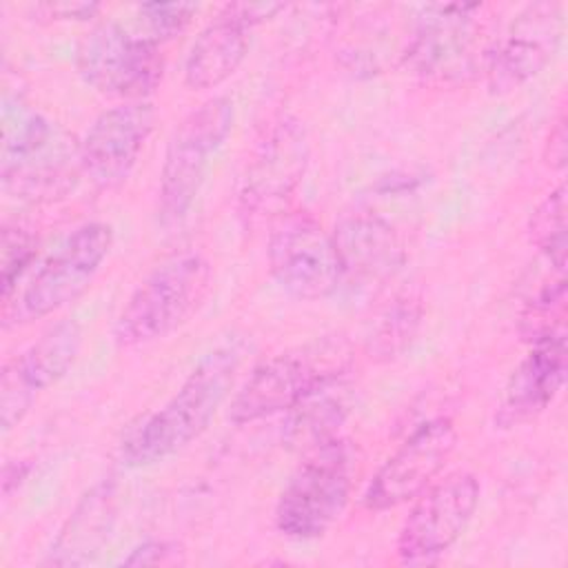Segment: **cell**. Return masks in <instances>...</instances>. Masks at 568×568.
<instances>
[{"mask_svg": "<svg viewBox=\"0 0 568 568\" xmlns=\"http://www.w3.org/2000/svg\"><path fill=\"white\" fill-rule=\"evenodd\" d=\"M242 351L235 344L206 353L175 395L149 415L122 444V459L131 468L164 462L197 439L229 397Z\"/></svg>", "mask_w": 568, "mask_h": 568, "instance_id": "1", "label": "cell"}, {"mask_svg": "<svg viewBox=\"0 0 568 568\" xmlns=\"http://www.w3.org/2000/svg\"><path fill=\"white\" fill-rule=\"evenodd\" d=\"M78 173L80 144L44 115L24 109L4 113L2 189L27 202H51L67 195Z\"/></svg>", "mask_w": 568, "mask_h": 568, "instance_id": "2", "label": "cell"}, {"mask_svg": "<svg viewBox=\"0 0 568 568\" xmlns=\"http://www.w3.org/2000/svg\"><path fill=\"white\" fill-rule=\"evenodd\" d=\"M211 266L200 253H175L155 266L133 291L120 311L113 339L120 348H133L166 337L204 300Z\"/></svg>", "mask_w": 568, "mask_h": 568, "instance_id": "3", "label": "cell"}, {"mask_svg": "<svg viewBox=\"0 0 568 568\" xmlns=\"http://www.w3.org/2000/svg\"><path fill=\"white\" fill-rule=\"evenodd\" d=\"M233 100L215 95L189 111L169 138L158 193V215L164 226L180 224L191 211L211 158L233 129Z\"/></svg>", "mask_w": 568, "mask_h": 568, "instance_id": "4", "label": "cell"}, {"mask_svg": "<svg viewBox=\"0 0 568 568\" xmlns=\"http://www.w3.org/2000/svg\"><path fill=\"white\" fill-rule=\"evenodd\" d=\"M351 488V450L339 437L308 450L277 499V530L297 541L322 537L344 513Z\"/></svg>", "mask_w": 568, "mask_h": 568, "instance_id": "5", "label": "cell"}, {"mask_svg": "<svg viewBox=\"0 0 568 568\" xmlns=\"http://www.w3.org/2000/svg\"><path fill=\"white\" fill-rule=\"evenodd\" d=\"M113 246V231L104 222H87L40 264L16 304H4V324L47 317L75 302L98 275Z\"/></svg>", "mask_w": 568, "mask_h": 568, "instance_id": "6", "label": "cell"}, {"mask_svg": "<svg viewBox=\"0 0 568 568\" xmlns=\"http://www.w3.org/2000/svg\"><path fill=\"white\" fill-rule=\"evenodd\" d=\"M158 42L118 22H102L87 33L78 51V73L102 95L124 102L144 100L162 80Z\"/></svg>", "mask_w": 568, "mask_h": 568, "instance_id": "7", "label": "cell"}, {"mask_svg": "<svg viewBox=\"0 0 568 568\" xmlns=\"http://www.w3.org/2000/svg\"><path fill=\"white\" fill-rule=\"evenodd\" d=\"M479 504L473 473H453L415 497L397 535V557L408 566H428L446 555L468 528Z\"/></svg>", "mask_w": 568, "mask_h": 568, "instance_id": "8", "label": "cell"}, {"mask_svg": "<svg viewBox=\"0 0 568 568\" xmlns=\"http://www.w3.org/2000/svg\"><path fill=\"white\" fill-rule=\"evenodd\" d=\"M266 253L273 277L297 300H324L344 280L333 235L308 213L282 215L268 235Z\"/></svg>", "mask_w": 568, "mask_h": 568, "instance_id": "9", "label": "cell"}, {"mask_svg": "<svg viewBox=\"0 0 568 568\" xmlns=\"http://www.w3.org/2000/svg\"><path fill=\"white\" fill-rule=\"evenodd\" d=\"M455 444L457 430L448 417H435L417 426L379 466L364 493V506L388 510L413 501L444 470Z\"/></svg>", "mask_w": 568, "mask_h": 568, "instance_id": "10", "label": "cell"}, {"mask_svg": "<svg viewBox=\"0 0 568 568\" xmlns=\"http://www.w3.org/2000/svg\"><path fill=\"white\" fill-rule=\"evenodd\" d=\"M308 164V135L297 118H280L257 142L240 186L244 215L277 213L300 186Z\"/></svg>", "mask_w": 568, "mask_h": 568, "instance_id": "11", "label": "cell"}, {"mask_svg": "<svg viewBox=\"0 0 568 568\" xmlns=\"http://www.w3.org/2000/svg\"><path fill=\"white\" fill-rule=\"evenodd\" d=\"M479 4H430L417 20L406 60L419 78L446 84L464 80L477 62Z\"/></svg>", "mask_w": 568, "mask_h": 568, "instance_id": "12", "label": "cell"}, {"mask_svg": "<svg viewBox=\"0 0 568 568\" xmlns=\"http://www.w3.org/2000/svg\"><path fill=\"white\" fill-rule=\"evenodd\" d=\"M80 348V324L75 320H62L4 364L0 382V422L4 433L22 422L42 390L58 384L71 371Z\"/></svg>", "mask_w": 568, "mask_h": 568, "instance_id": "13", "label": "cell"}, {"mask_svg": "<svg viewBox=\"0 0 568 568\" xmlns=\"http://www.w3.org/2000/svg\"><path fill=\"white\" fill-rule=\"evenodd\" d=\"M153 122L155 111L146 100L102 111L80 142V164L89 182L102 191L120 186L131 175Z\"/></svg>", "mask_w": 568, "mask_h": 568, "instance_id": "14", "label": "cell"}, {"mask_svg": "<svg viewBox=\"0 0 568 568\" xmlns=\"http://www.w3.org/2000/svg\"><path fill=\"white\" fill-rule=\"evenodd\" d=\"M342 371L339 364H328L326 355L295 351L275 355L246 377L235 393L229 419L233 424H253L277 413H288L315 384Z\"/></svg>", "mask_w": 568, "mask_h": 568, "instance_id": "15", "label": "cell"}, {"mask_svg": "<svg viewBox=\"0 0 568 568\" xmlns=\"http://www.w3.org/2000/svg\"><path fill=\"white\" fill-rule=\"evenodd\" d=\"M282 4L240 2L224 4L200 31L184 60V82L191 89H215L244 62L251 29L277 13Z\"/></svg>", "mask_w": 568, "mask_h": 568, "instance_id": "16", "label": "cell"}, {"mask_svg": "<svg viewBox=\"0 0 568 568\" xmlns=\"http://www.w3.org/2000/svg\"><path fill=\"white\" fill-rule=\"evenodd\" d=\"M559 40L561 7L557 2L528 4L486 55L490 91L508 93L532 80L552 60Z\"/></svg>", "mask_w": 568, "mask_h": 568, "instance_id": "17", "label": "cell"}, {"mask_svg": "<svg viewBox=\"0 0 568 568\" xmlns=\"http://www.w3.org/2000/svg\"><path fill=\"white\" fill-rule=\"evenodd\" d=\"M566 379V333L535 342L513 371L495 422L504 428L537 417L561 390Z\"/></svg>", "mask_w": 568, "mask_h": 568, "instance_id": "18", "label": "cell"}, {"mask_svg": "<svg viewBox=\"0 0 568 568\" xmlns=\"http://www.w3.org/2000/svg\"><path fill=\"white\" fill-rule=\"evenodd\" d=\"M333 242L342 262L344 277L362 284L390 277L402 260V242L395 229L371 211L344 215L333 233Z\"/></svg>", "mask_w": 568, "mask_h": 568, "instance_id": "19", "label": "cell"}, {"mask_svg": "<svg viewBox=\"0 0 568 568\" xmlns=\"http://www.w3.org/2000/svg\"><path fill=\"white\" fill-rule=\"evenodd\" d=\"M353 408V388L337 371L315 384L291 410L284 424L282 439L293 450H315L337 439L342 424Z\"/></svg>", "mask_w": 568, "mask_h": 568, "instance_id": "20", "label": "cell"}, {"mask_svg": "<svg viewBox=\"0 0 568 568\" xmlns=\"http://www.w3.org/2000/svg\"><path fill=\"white\" fill-rule=\"evenodd\" d=\"M115 481L102 479L91 486L64 526L60 528L44 564L82 566L89 564L106 544L115 521Z\"/></svg>", "mask_w": 568, "mask_h": 568, "instance_id": "21", "label": "cell"}, {"mask_svg": "<svg viewBox=\"0 0 568 568\" xmlns=\"http://www.w3.org/2000/svg\"><path fill=\"white\" fill-rule=\"evenodd\" d=\"M530 244L559 271L566 268L568 231H566V186L559 184L550 191L528 220Z\"/></svg>", "mask_w": 568, "mask_h": 568, "instance_id": "22", "label": "cell"}, {"mask_svg": "<svg viewBox=\"0 0 568 568\" xmlns=\"http://www.w3.org/2000/svg\"><path fill=\"white\" fill-rule=\"evenodd\" d=\"M422 324V302L415 295L397 297L375 324L368 337V351L379 359L397 357L408 348Z\"/></svg>", "mask_w": 568, "mask_h": 568, "instance_id": "23", "label": "cell"}, {"mask_svg": "<svg viewBox=\"0 0 568 568\" xmlns=\"http://www.w3.org/2000/svg\"><path fill=\"white\" fill-rule=\"evenodd\" d=\"M564 320H566V280L561 275L557 282L544 286L526 304L519 317V333L526 342L535 344L552 335L566 333Z\"/></svg>", "mask_w": 568, "mask_h": 568, "instance_id": "24", "label": "cell"}, {"mask_svg": "<svg viewBox=\"0 0 568 568\" xmlns=\"http://www.w3.org/2000/svg\"><path fill=\"white\" fill-rule=\"evenodd\" d=\"M36 255V237L18 226H2V246H0V266H2V300L9 302L20 275L27 271Z\"/></svg>", "mask_w": 568, "mask_h": 568, "instance_id": "25", "label": "cell"}, {"mask_svg": "<svg viewBox=\"0 0 568 568\" xmlns=\"http://www.w3.org/2000/svg\"><path fill=\"white\" fill-rule=\"evenodd\" d=\"M197 4L193 2H144L138 7L140 20L146 29V38L153 42L171 40L182 33L191 18L195 16Z\"/></svg>", "mask_w": 568, "mask_h": 568, "instance_id": "26", "label": "cell"}, {"mask_svg": "<svg viewBox=\"0 0 568 568\" xmlns=\"http://www.w3.org/2000/svg\"><path fill=\"white\" fill-rule=\"evenodd\" d=\"M566 158H568V131H566V118L561 115L548 133V140L544 146V162L550 169L561 171L566 166Z\"/></svg>", "mask_w": 568, "mask_h": 568, "instance_id": "27", "label": "cell"}, {"mask_svg": "<svg viewBox=\"0 0 568 568\" xmlns=\"http://www.w3.org/2000/svg\"><path fill=\"white\" fill-rule=\"evenodd\" d=\"M175 555V546L166 541H144L142 546L133 548L129 557L122 559L126 566H149V564H164Z\"/></svg>", "mask_w": 568, "mask_h": 568, "instance_id": "28", "label": "cell"}, {"mask_svg": "<svg viewBox=\"0 0 568 568\" xmlns=\"http://www.w3.org/2000/svg\"><path fill=\"white\" fill-rule=\"evenodd\" d=\"M42 9L55 16V20H87L93 13H98L100 7L95 2H60V4H47Z\"/></svg>", "mask_w": 568, "mask_h": 568, "instance_id": "29", "label": "cell"}, {"mask_svg": "<svg viewBox=\"0 0 568 568\" xmlns=\"http://www.w3.org/2000/svg\"><path fill=\"white\" fill-rule=\"evenodd\" d=\"M31 464L29 462H9L4 464L2 470V493L9 497L13 488H18L22 484V479L29 475Z\"/></svg>", "mask_w": 568, "mask_h": 568, "instance_id": "30", "label": "cell"}]
</instances>
